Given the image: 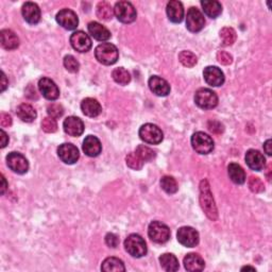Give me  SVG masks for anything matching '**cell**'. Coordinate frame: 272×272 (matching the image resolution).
Segmentation results:
<instances>
[{
    "label": "cell",
    "mask_w": 272,
    "mask_h": 272,
    "mask_svg": "<svg viewBox=\"0 0 272 272\" xmlns=\"http://www.w3.org/2000/svg\"><path fill=\"white\" fill-rule=\"evenodd\" d=\"M200 203L207 218L212 221L217 220V218H218V212H217L210 184H208L206 180H203L200 183Z\"/></svg>",
    "instance_id": "1"
},
{
    "label": "cell",
    "mask_w": 272,
    "mask_h": 272,
    "mask_svg": "<svg viewBox=\"0 0 272 272\" xmlns=\"http://www.w3.org/2000/svg\"><path fill=\"white\" fill-rule=\"evenodd\" d=\"M95 57L99 63L103 65H113L119 58V52L115 45L111 43H102L96 47Z\"/></svg>",
    "instance_id": "2"
},
{
    "label": "cell",
    "mask_w": 272,
    "mask_h": 272,
    "mask_svg": "<svg viewBox=\"0 0 272 272\" xmlns=\"http://www.w3.org/2000/svg\"><path fill=\"white\" fill-rule=\"evenodd\" d=\"M124 249L133 257L140 258L147 254V244L139 234H131L124 240Z\"/></svg>",
    "instance_id": "3"
},
{
    "label": "cell",
    "mask_w": 272,
    "mask_h": 272,
    "mask_svg": "<svg viewBox=\"0 0 272 272\" xmlns=\"http://www.w3.org/2000/svg\"><path fill=\"white\" fill-rule=\"evenodd\" d=\"M195 102L203 110H212L218 104V97L212 89L200 88L195 94Z\"/></svg>",
    "instance_id": "4"
},
{
    "label": "cell",
    "mask_w": 272,
    "mask_h": 272,
    "mask_svg": "<svg viewBox=\"0 0 272 272\" xmlns=\"http://www.w3.org/2000/svg\"><path fill=\"white\" fill-rule=\"evenodd\" d=\"M192 146L199 154H208L214 150V141L204 132H196L192 136Z\"/></svg>",
    "instance_id": "5"
},
{
    "label": "cell",
    "mask_w": 272,
    "mask_h": 272,
    "mask_svg": "<svg viewBox=\"0 0 272 272\" xmlns=\"http://www.w3.org/2000/svg\"><path fill=\"white\" fill-rule=\"evenodd\" d=\"M140 138L143 142L150 145H158L164 139V134L158 125L153 123H146L141 126Z\"/></svg>",
    "instance_id": "6"
},
{
    "label": "cell",
    "mask_w": 272,
    "mask_h": 272,
    "mask_svg": "<svg viewBox=\"0 0 272 272\" xmlns=\"http://www.w3.org/2000/svg\"><path fill=\"white\" fill-rule=\"evenodd\" d=\"M148 235L150 239L156 243H165L170 238V230L161 221H153L149 224Z\"/></svg>",
    "instance_id": "7"
},
{
    "label": "cell",
    "mask_w": 272,
    "mask_h": 272,
    "mask_svg": "<svg viewBox=\"0 0 272 272\" xmlns=\"http://www.w3.org/2000/svg\"><path fill=\"white\" fill-rule=\"evenodd\" d=\"M114 14L117 20L123 24H131L136 20V10L134 6L128 2H119L115 5Z\"/></svg>",
    "instance_id": "8"
},
{
    "label": "cell",
    "mask_w": 272,
    "mask_h": 272,
    "mask_svg": "<svg viewBox=\"0 0 272 272\" xmlns=\"http://www.w3.org/2000/svg\"><path fill=\"white\" fill-rule=\"evenodd\" d=\"M7 163L9 168L14 171L15 174L24 175L29 170V163L22 153L18 152L9 153L7 157Z\"/></svg>",
    "instance_id": "9"
},
{
    "label": "cell",
    "mask_w": 272,
    "mask_h": 272,
    "mask_svg": "<svg viewBox=\"0 0 272 272\" xmlns=\"http://www.w3.org/2000/svg\"><path fill=\"white\" fill-rule=\"evenodd\" d=\"M205 20L203 14L197 8H190L186 16V28L190 32H199L204 28Z\"/></svg>",
    "instance_id": "10"
},
{
    "label": "cell",
    "mask_w": 272,
    "mask_h": 272,
    "mask_svg": "<svg viewBox=\"0 0 272 272\" xmlns=\"http://www.w3.org/2000/svg\"><path fill=\"white\" fill-rule=\"evenodd\" d=\"M177 238L184 247L194 248L199 243V233L192 226H182L177 233Z\"/></svg>",
    "instance_id": "11"
},
{
    "label": "cell",
    "mask_w": 272,
    "mask_h": 272,
    "mask_svg": "<svg viewBox=\"0 0 272 272\" xmlns=\"http://www.w3.org/2000/svg\"><path fill=\"white\" fill-rule=\"evenodd\" d=\"M56 20L58 24L66 30H75L79 25V18L77 14L69 10V9H63L58 14Z\"/></svg>",
    "instance_id": "12"
},
{
    "label": "cell",
    "mask_w": 272,
    "mask_h": 272,
    "mask_svg": "<svg viewBox=\"0 0 272 272\" xmlns=\"http://www.w3.org/2000/svg\"><path fill=\"white\" fill-rule=\"evenodd\" d=\"M70 44L72 48L79 52H87L92 48V40L83 31H76L70 36Z\"/></svg>",
    "instance_id": "13"
},
{
    "label": "cell",
    "mask_w": 272,
    "mask_h": 272,
    "mask_svg": "<svg viewBox=\"0 0 272 272\" xmlns=\"http://www.w3.org/2000/svg\"><path fill=\"white\" fill-rule=\"evenodd\" d=\"M58 156L65 164L72 165L79 160L80 153L78 148L72 144H63L58 148Z\"/></svg>",
    "instance_id": "14"
},
{
    "label": "cell",
    "mask_w": 272,
    "mask_h": 272,
    "mask_svg": "<svg viewBox=\"0 0 272 272\" xmlns=\"http://www.w3.org/2000/svg\"><path fill=\"white\" fill-rule=\"evenodd\" d=\"M39 88L43 96L48 100H57L60 97V89L58 85L49 78H42L39 81Z\"/></svg>",
    "instance_id": "15"
},
{
    "label": "cell",
    "mask_w": 272,
    "mask_h": 272,
    "mask_svg": "<svg viewBox=\"0 0 272 272\" xmlns=\"http://www.w3.org/2000/svg\"><path fill=\"white\" fill-rule=\"evenodd\" d=\"M203 77L205 82L214 87L221 86L224 83V75L220 68L216 66H207L204 68Z\"/></svg>",
    "instance_id": "16"
},
{
    "label": "cell",
    "mask_w": 272,
    "mask_h": 272,
    "mask_svg": "<svg viewBox=\"0 0 272 272\" xmlns=\"http://www.w3.org/2000/svg\"><path fill=\"white\" fill-rule=\"evenodd\" d=\"M63 128H64L65 133H67L68 135L78 138V136L82 135L84 132V123L79 117L69 116L64 120Z\"/></svg>",
    "instance_id": "17"
},
{
    "label": "cell",
    "mask_w": 272,
    "mask_h": 272,
    "mask_svg": "<svg viewBox=\"0 0 272 272\" xmlns=\"http://www.w3.org/2000/svg\"><path fill=\"white\" fill-rule=\"evenodd\" d=\"M149 87L153 94L160 97H166L170 93V85L165 79L158 76H152L148 81Z\"/></svg>",
    "instance_id": "18"
},
{
    "label": "cell",
    "mask_w": 272,
    "mask_h": 272,
    "mask_svg": "<svg viewBox=\"0 0 272 272\" xmlns=\"http://www.w3.org/2000/svg\"><path fill=\"white\" fill-rule=\"evenodd\" d=\"M246 163L252 170L260 171L265 168L266 160L259 151L251 149L246 153Z\"/></svg>",
    "instance_id": "19"
},
{
    "label": "cell",
    "mask_w": 272,
    "mask_h": 272,
    "mask_svg": "<svg viewBox=\"0 0 272 272\" xmlns=\"http://www.w3.org/2000/svg\"><path fill=\"white\" fill-rule=\"evenodd\" d=\"M82 149L87 157L95 158L101 153L102 146H101L100 141H99L96 136L88 135L86 136L83 142Z\"/></svg>",
    "instance_id": "20"
},
{
    "label": "cell",
    "mask_w": 272,
    "mask_h": 272,
    "mask_svg": "<svg viewBox=\"0 0 272 272\" xmlns=\"http://www.w3.org/2000/svg\"><path fill=\"white\" fill-rule=\"evenodd\" d=\"M22 14L25 21L31 25L38 24L41 21V10L39 6L34 3H26L23 6Z\"/></svg>",
    "instance_id": "21"
},
{
    "label": "cell",
    "mask_w": 272,
    "mask_h": 272,
    "mask_svg": "<svg viewBox=\"0 0 272 272\" xmlns=\"http://www.w3.org/2000/svg\"><path fill=\"white\" fill-rule=\"evenodd\" d=\"M166 11H167V15L170 22L179 24L183 21L184 8H183V5L180 2H176V0L169 2L167 5Z\"/></svg>",
    "instance_id": "22"
},
{
    "label": "cell",
    "mask_w": 272,
    "mask_h": 272,
    "mask_svg": "<svg viewBox=\"0 0 272 272\" xmlns=\"http://www.w3.org/2000/svg\"><path fill=\"white\" fill-rule=\"evenodd\" d=\"M87 29L89 34L99 42H105L111 39V32L108 31L104 26L97 22L89 23L87 26Z\"/></svg>",
    "instance_id": "23"
},
{
    "label": "cell",
    "mask_w": 272,
    "mask_h": 272,
    "mask_svg": "<svg viewBox=\"0 0 272 272\" xmlns=\"http://www.w3.org/2000/svg\"><path fill=\"white\" fill-rule=\"evenodd\" d=\"M81 110L83 114L88 117H97L101 114L102 107L101 104L98 102V100L94 98H85L81 103Z\"/></svg>",
    "instance_id": "24"
},
{
    "label": "cell",
    "mask_w": 272,
    "mask_h": 272,
    "mask_svg": "<svg viewBox=\"0 0 272 272\" xmlns=\"http://www.w3.org/2000/svg\"><path fill=\"white\" fill-rule=\"evenodd\" d=\"M184 267L188 271H202L205 267V262L197 253H189L184 257Z\"/></svg>",
    "instance_id": "25"
},
{
    "label": "cell",
    "mask_w": 272,
    "mask_h": 272,
    "mask_svg": "<svg viewBox=\"0 0 272 272\" xmlns=\"http://www.w3.org/2000/svg\"><path fill=\"white\" fill-rule=\"evenodd\" d=\"M0 38H2V46L7 50H14L20 46V39L11 30H2Z\"/></svg>",
    "instance_id": "26"
},
{
    "label": "cell",
    "mask_w": 272,
    "mask_h": 272,
    "mask_svg": "<svg viewBox=\"0 0 272 272\" xmlns=\"http://www.w3.org/2000/svg\"><path fill=\"white\" fill-rule=\"evenodd\" d=\"M16 114L20 117V119L25 122H32L38 116L34 107L28 103H22L21 105H18Z\"/></svg>",
    "instance_id": "27"
},
{
    "label": "cell",
    "mask_w": 272,
    "mask_h": 272,
    "mask_svg": "<svg viewBox=\"0 0 272 272\" xmlns=\"http://www.w3.org/2000/svg\"><path fill=\"white\" fill-rule=\"evenodd\" d=\"M228 170L230 179L235 184L241 185L246 182V174H244V170L240 165L236 164V163H231L228 167Z\"/></svg>",
    "instance_id": "28"
},
{
    "label": "cell",
    "mask_w": 272,
    "mask_h": 272,
    "mask_svg": "<svg viewBox=\"0 0 272 272\" xmlns=\"http://www.w3.org/2000/svg\"><path fill=\"white\" fill-rule=\"evenodd\" d=\"M160 262H161L162 268L169 272L177 271L179 270V267H180L178 258L174 254H171V253H165V254L161 255Z\"/></svg>",
    "instance_id": "29"
},
{
    "label": "cell",
    "mask_w": 272,
    "mask_h": 272,
    "mask_svg": "<svg viewBox=\"0 0 272 272\" xmlns=\"http://www.w3.org/2000/svg\"><path fill=\"white\" fill-rule=\"evenodd\" d=\"M101 270L106 272H120L125 271V267L123 265V261L117 257H107L103 260Z\"/></svg>",
    "instance_id": "30"
},
{
    "label": "cell",
    "mask_w": 272,
    "mask_h": 272,
    "mask_svg": "<svg viewBox=\"0 0 272 272\" xmlns=\"http://www.w3.org/2000/svg\"><path fill=\"white\" fill-rule=\"evenodd\" d=\"M201 6L204 13L211 18H217L222 12L221 4L218 2H207V0H204V2H201Z\"/></svg>",
    "instance_id": "31"
},
{
    "label": "cell",
    "mask_w": 272,
    "mask_h": 272,
    "mask_svg": "<svg viewBox=\"0 0 272 272\" xmlns=\"http://www.w3.org/2000/svg\"><path fill=\"white\" fill-rule=\"evenodd\" d=\"M96 9H97L96 14L100 20L106 22L112 20V17L114 15V9L111 7L110 4H107L105 2L99 3Z\"/></svg>",
    "instance_id": "32"
},
{
    "label": "cell",
    "mask_w": 272,
    "mask_h": 272,
    "mask_svg": "<svg viewBox=\"0 0 272 272\" xmlns=\"http://www.w3.org/2000/svg\"><path fill=\"white\" fill-rule=\"evenodd\" d=\"M112 77L116 83L119 85H128L131 81V75L130 72L124 69L123 67L116 68L112 72Z\"/></svg>",
    "instance_id": "33"
},
{
    "label": "cell",
    "mask_w": 272,
    "mask_h": 272,
    "mask_svg": "<svg viewBox=\"0 0 272 272\" xmlns=\"http://www.w3.org/2000/svg\"><path fill=\"white\" fill-rule=\"evenodd\" d=\"M161 186L169 195L176 194L179 189L176 179L169 176H165L161 179Z\"/></svg>",
    "instance_id": "34"
},
{
    "label": "cell",
    "mask_w": 272,
    "mask_h": 272,
    "mask_svg": "<svg viewBox=\"0 0 272 272\" xmlns=\"http://www.w3.org/2000/svg\"><path fill=\"white\" fill-rule=\"evenodd\" d=\"M220 39L223 46H231L236 41V32L233 28L225 27L220 31Z\"/></svg>",
    "instance_id": "35"
},
{
    "label": "cell",
    "mask_w": 272,
    "mask_h": 272,
    "mask_svg": "<svg viewBox=\"0 0 272 272\" xmlns=\"http://www.w3.org/2000/svg\"><path fill=\"white\" fill-rule=\"evenodd\" d=\"M135 153L143 162H150L156 158V152L149 147L145 146V145H140V146L136 148Z\"/></svg>",
    "instance_id": "36"
},
{
    "label": "cell",
    "mask_w": 272,
    "mask_h": 272,
    "mask_svg": "<svg viewBox=\"0 0 272 272\" xmlns=\"http://www.w3.org/2000/svg\"><path fill=\"white\" fill-rule=\"evenodd\" d=\"M179 61L182 63L185 67H194L198 62L195 54L187 50H184L179 54Z\"/></svg>",
    "instance_id": "37"
},
{
    "label": "cell",
    "mask_w": 272,
    "mask_h": 272,
    "mask_svg": "<svg viewBox=\"0 0 272 272\" xmlns=\"http://www.w3.org/2000/svg\"><path fill=\"white\" fill-rule=\"evenodd\" d=\"M125 162H126V165L134 170L142 169L143 165H144V162L138 156H136L135 152L129 153L125 158Z\"/></svg>",
    "instance_id": "38"
},
{
    "label": "cell",
    "mask_w": 272,
    "mask_h": 272,
    "mask_svg": "<svg viewBox=\"0 0 272 272\" xmlns=\"http://www.w3.org/2000/svg\"><path fill=\"white\" fill-rule=\"evenodd\" d=\"M42 129L46 133H54L58 130V123L52 117H46L42 121Z\"/></svg>",
    "instance_id": "39"
},
{
    "label": "cell",
    "mask_w": 272,
    "mask_h": 272,
    "mask_svg": "<svg viewBox=\"0 0 272 272\" xmlns=\"http://www.w3.org/2000/svg\"><path fill=\"white\" fill-rule=\"evenodd\" d=\"M47 113L49 117H52V118L57 119L60 118V117L63 116L64 114V108L60 104V103H51L47 107Z\"/></svg>",
    "instance_id": "40"
},
{
    "label": "cell",
    "mask_w": 272,
    "mask_h": 272,
    "mask_svg": "<svg viewBox=\"0 0 272 272\" xmlns=\"http://www.w3.org/2000/svg\"><path fill=\"white\" fill-rule=\"evenodd\" d=\"M249 187L251 189V192L255 193V194L261 193L265 190L264 183H262L261 180L257 177H251L249 179Z\"/></svg>",
    "instance_id": "41"
},
{
    "label": "cell",
    "mask_w": 272,
    "mask_h": 272,
    "mask_svg": "<svg viewBox=\"0 0 272 272\" xmlns=\"http://www.w3.org/2000/svg\"><path fill=\"white\" fill-rule=\"evenodd\" d=\"M64 67L69 71V72H72V74H75V72H77L80 68V64L79 62L76 60L75 57L72 56H66L64 58Z\"/></svg>",
    "instance_id": "42"
},
{
    "label": "cell",
    "mask_w": 272,
    "mask_h": 272,
    "mask_svg": "<svg viewBox=\"0 0 272 272\" xmlns=\"http://www.w3.org/2000/svg\"><path fill=\"white\" fill-rule=\"evenodd\" d=\"M217 60L222 65H229L232 63L233 58L230 53H228L226 51H219L217 53Z\"/></svg>",
    "instance_id": "43"
},
{
    "label": "cell",
    "mask_w": 272,
    "mask_h": 272,
    "mask_svg": "<svg viewBox=\"0 0 272 272\" xmlns=\"http://www.w3.org/2000/svg\"><path fill=\"white\" fill-rule=\"evenodd\" d=\"M105 243L110 248H116V247H118V244H119V238L116 234L108 233L105 236Z\"/></svg>",
    "instance_id": "44"
},
{
    "label": "cell",
    "mask_w": 272,
    "mask_h": 272,
    "mask_svg": "<svg viewBox=\"0 0 272 272\" xmlns=\"http://www.w3.org/2000/svg\"><path fill=\"white\" fill-rule=\"evenodd\" d=\"M0 123H2L4 128H9L12 124V117L9 114L3 113L0 115Z\"/></svg>",
    "instance_id": "45"
},
{
    "label": "cell",
    "mask_w": 272,
    "mask_h": 272,
    "mask_svg": "<svg viewBox=\"0 0 272 272\" xmlns=\"http://www.w3.org/2000/svg\"><path fill=\"white\" fill-rule=\"evenodd\" d=\"M0 134H2V148H5L9 143V136L4 130L0 131Z\"/></svg>",
    "instance_id": "46"
},
{
    "label": "cell",
    "mask_w": 272,
    "mask_h": 272,
    "mask_svg": "<svg viewBox=\"0 0 272 272\" xmlns=\"http://www.w3.org/2000/svg\"><path fill=\"white\" fill-rule=\"evenodd\" d=\"M272 142H271V140H268L265 144H264V150H265V152L267 153V156H271V154H272V151H271V146H272Z\"/></svg>",
    "instance_id": "47"
},
{
    "label": "cell",
    "mask_w": 272,
    "mask_h": 272,
    "mask_svg": "<svg viewBox=\"0 0 272 272\" xmlns=\"http://www.w3.org/2000/svg\"><path fill=\"white\" fill-rule=\"evenodd\" d=\"M2 92H5L7 86H8V81H7V77L5 75V72H3L2 74Z\"/></svg>",
    "instance_id": "48"
},
{
    "label": "cell",
    "mask_w": 272,
    "mask_h": 272,
    "mask_svg": "<svg viewBox=\"0 0 272 272\" xmlns=\"http://www.w3.org/2000/svg\"><path fill=\"white\" fill-rule=\"evenodd\" d=\"M2 182H3V185H2V195H4L6 193V190H7V181H6V178L4 176H2Z\"/></svg>",
    "instance_id": "49"
},
{
    "label": "cell",
    "mask_w": 272,
    "mask_h": 272,
    "mask_svg": "<svg viewBox=\"0 0 272 272\" xmlns=\"http://www.w3.org/2000/svg\"><path fill=\"white\" fill-rule=\"evenodd\" d=\"M241 270H252V271H255V268H252V267H243L241 268Z\"/></svg>",
    "instance_id": "50"
}]
</instances>
